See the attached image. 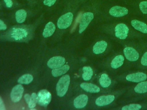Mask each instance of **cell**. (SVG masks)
<instances>
[{"instance_id":"12","label":"cell","mask_w":147,"mask_h":110,"mask_svg":"<svg viewBox=\"0 0 147 110\" xmlns=\"http://www.w3.org/2000/svg\"><path fill=\"white\" fill-rule=\"evenodd\" d=\"M115 99L114 95H106L101 96L98 97L95 100V104L96 105L102 107L105 106L111 103Z\"/></svg>"},{"instance_id":"13","label":"cell","mask_w":147,"mask_h":110,"mask_svg":"<svg viewBox=\"0 0 147 110\" xmlns=\"http://www.w3.org/2000/svg\"><path fill=\"white\" fill-rule=\"evenodd\" d=\"M88 97L86 95L82 94L77 96L74 101V105L76 108H83L87 104Z\"/></svg>"},{"instance_id":"23","label":"cell","mask_w":147,"mask_h":110,"mask_svg":"<svg viewBox=\"0 0 147 110\" xmlns=\"http://www.w3.org/2000/svg\"><path fill=\"white\" fill-rule=\"evenodd\" d=\"M33 80V77L30 74H25L21 76L17 80L19 84H29Z\"/></svg>"},{"instance_id":"31","label":"cell","mask_w":147,"mask_h":110,"mask_svg":"<svg viewBox=\"0 0 147 110\" xmlns=\"http://www.w3.org/2000/svg\"><path fill=\"white\" fill-rule=\"evenodd\" d=\"M0 110H6V107L3 100L0 96Z\"/></svg>"},{"instance_id":"27","label":"cell","mask_w":147,"mask_h":110,"mask_svg":"<svg viewBox=\"0 0 147 110\" xmlns=\"http://www.w3.org/2000/svg\"><path fill=\"white\" fill-rule=\"evenodd\" d=\"M139 7L143 14H147V1L141 2L139 5Z\"/></svg>"},{"instance_id":"20","label":"cell","mask_w":147,"mask_h":110,"mask_svg":"<svg viewBox=\"0 0 147 110\" xmlns=\"http://www.w3.org/2000/svg\"><path fill=\"white\" fill-rule=\"evenodd\" d=\"M99 81L100 85L103 88H107L110 85L111 83V79L106 73H103L102 74H101Z\"/></svg>"},{"instance_id":"10","label":"cell","mask_w":147,"mask_h":110,"mask_svg":"<svg viewBox=\"0 0 147 110\" xmlns=\"http://www.w3.org/2000/svg\"><path fill=\"white\" fill-rule=\"evenodd\" d=\"M128 13V10L126 7L115 6L112 7L109 10V14L115 17H120L126 15Z\"/></svg>"},{"instance_id":"19","label":"cell","mask_w":147,"mask_h":110,"mask_svg":"<svg viewBox=\"0 0 147 110\" xmlns=\"http://www.w3.org/2000/svg\"><path fill=\"white\" fill-rule=\"evenodd\" d=\"M124 62V57L122 55L115 56L111 62L110 65L114 69H117L121 66Z\"/></svg>"},{"instance_id":"24","label":"cell","mask_w":147,"mask_h":110,"mask_svg":"<svg viewBox=\"0 0 147 110\" xmlns=\"http://www.w3.org/2000/svg\"><path fill=\"white\" fill-rule=\"evenodd\" d=\"M134 91L138 93L147 92V81L140 82L134 88Z\"/></svg>"},{"instance_id":"6","label":"cell","mask_w":147,"mask_h":110,"mask_svg":"<svg viewBox=\"0 0 147 110\" xmlns=\"http://www.w3.org/2000/svg\"><path fill=\"white\" fill-rule=\"evenodd\" d=\"M114 30L115 37L121 40H125L127 37L129 28L124 23H121L117 25Z\"/></svg>"},{"instance_id":"33","label":"cell","mask_w":147,"mask_h":110,"mask_svg":"<svg viewBox=\"0 0 147 110\" xmlns=\"http://www.w3.org/2000/svg\"><path fill=\"white\" fill-rule=\"evenodd\" d=\"M5 3H6V6L7 7H11L13 5V2L11 0H4Z\"/></svg>"},{"instance_id":"4","label":"cell","mask_w":147,"mask_h":110,"mask_svg":"<svg viewBox=\"0 0 147 110\" xmlns=\"http://www.w3.org/2000/svg\"><path fill=\"white\" fill-rule=\"evenodd\" d=\"M94 18V14L91 12H86L83 14L79 23V33H82L87 28Z\"/></svg>"},{"instance_id":"9","label":"cell","mask_w":147,"mask_h":110,"mask_svg":"<svg viewBox=\"0 0 147 110\" xmlns=\"http://www.w3.org/2000/svg\"><path fill=\"white\" fill-rule=\"evenodd\" d=\"M123 53L126 59L130 61H136L139 58L138 52L131 47H126L124 48Z\"/></svg>"},{"instance_id":"15","label":"cell","mask_w":147,"mask_h":110,"mask_svg":"<svg viewBox=\"0 0 147 110\" xmlns=\"http://www.w3.org/2000/svg\"><path fill=\"white\" fill-rule=\"evenodd\" d=\"M131 25L138 31L142 33H147V25L145 23L137 19H133L131 21Z\"/></svg>"},{"instance_id":"3","label":"cell","mask_w":147,"mask_h":110,"mask_svg":"<svg viewBox=\"0 0 147 110\" xmlns=\"http://www.w3.org/2000/svg\"><path fill=\"white\" fill-rule=\"evenodd\" d=\"M73 14L72 13H67L61 15L57 20V25L60 29L68 28L72 23L73 19Z\"/></svg>"},{"instance_id":"16","label":"cell","mask_w":147,"mask_h":110,"mask_svg":"<svg viewBox=\"0 0 147 110\" xmlns=\"http://www.w3.org/2000/svg\"><path fill=\"white\" fill-rule=\"evenodd\" d=\"M80 87L85 91L90 93H98L100 91V88L98 86L92 83L82 82L80 84Z\"/></svg>"},{"instance_id":"11","label":"cell","mask_w":147,"mask_h":110,"mask_svg":"<svg viewBox=\"0 0 147 110\" xmlns=\"http://www.w3.org/2000/svg\"><path fill=\"white\" fill-rule=\"evenodd\" d=\"M147 78V76L145 73L142 72H137L131 73L126 76V79L129 81L134 82H140L145 81Z\"/></svg>"},{"instance_id":"18","label":"cell","mask_w":147,"mask_h":110,"mask_svg":"<svg viewBox=\"0 0 147 110\" xmlns=\"http://www.w3.org/2000/svg\"><path fill=\"white\" fill-rule=\"evenodd\" d=\"M69 69V66L67 64L65 65H63V66L56 68V69H53L52 70V75L53 77H59L60 76H61L63 74H64L65 73H66L68 70Z\"/></svg>"},{"instance_id":"29","label":"cell","mask_w":147,"mask_h":110,"mask_svg":"<svg viewBox=\"0 0 147 110\" xmlns=\"http://www.w3.org/2000/svg\"><path fill=\"white\" fill-rule=\"evenodd\" d=\"M56 0H44V5L48 6H51L55 4Z\"/></svg>"},{"instance_id":"17","label":"cell","mask_w":147,"mask_h":110,"mask_svg":"<svg viewBox=\"0 0 147 110\" xmlns=\"http://www.w3.org/2000/svg\"><path fill=\"white\" fill-rule=\"evenodd\" d=\"M55 29L56 27L55 24L52 22H49L46 24L44 29L42 33L43 37L45 38H47L51 36L54 33Z\"/></svg>"},{"instance_id":"5","label":"cell","mask_w":147,"mask_h":110,"mask_svg":"<svg viewBox=\"0 0 147 110\" xmlns=\"http://www.w3.org/2000/svg\"><path fill=\"white\" fill-rule=\"evenodd\" d=\"M24 91V89L21 84L15 85L10 93V99L11 101L14 103L20 101L23 96Z\"/></svg>"},{"instance_id":"1","label":"cell","mask_w":147,"mask_h":110,"mask_svg":"<svg viewBox=\"0 0 147 110\" xmlns=\"http://www.w3.org/2000/svg\"><path fill=\"white\" fill-rule=\"evenodd\" d=\"M70 82V77L68 74L63 76L56 84V93L58 96H64L68 89Z\"/></svg>"},{"instance_id":"32","label":"cell","mask_w":147,"mask_h":110,"mask_svg":"<svg viewBox=\"0 0 147 110\" xmlns=\"http://www.w3.org/2000/svg\"><path fill=\"white\" fill-rule=\"evenodd\" d=\"M24 99H25V101H26V103L28 104L29 103V101H30V100L31 96H30L29 94L26 93V94H25V95H24Z\"/></svg>"},{"instance_id":"21","label":"cell","mask_w":147,"mask_h":110,"mask_svg":"<svg viewBox=\"0 0 147 110\" xmlns=\"http://www.w3.org/2000/svg\"><path fill=\"white\" fill-rule=\"evenodd\" d=\"M93 75L92 69L90 66H85L83 67L82 78L85 81L90 80Z\"/></svg>"},{"instance_id":"2","label":"cell","mask_w":147,"mask_h":110,"mask_svg":"<svg viewBox=\"0 0 147 110\" xmlns=\"http://www.w3.org/2000/svg\"><path fill=\"white\" fill-rule=\"evenodd\" d=\"M37 103L41 107H46L51 102V93L47 89H41L37 93Z\"/></svg>"},{"instance_id":"8","label":"cell","mask_w":147,"mask_h":110,"mask_svg":"<svg viewBox=\"0 0 147 110\" xmlns=\"http://www.w3.org/2000/svg\"><path fill=\"white\" fill-rule=\"evenodd\" d=\"M28 35V32L23 28H13L10 33V37L15 40H21L26 38Z\"/></svg>"},{"instance_id":"30","label":"cell","mask_w":147,"mask_h":110,"mask_svg":"<svg viewBox=\"0 0 147 110\" xmlns=\"http://www.w3.org/2000/svg\"><path fill=\"white\" fill-rule=\"evenodd\" d=\"M7 28L6 25L2 21L1 19H0V30H6Z\"/></svg>"},{"instance_id":"25","label":"cell","mask_w":147,"mask_h":110,"mask_svg":"<svg viewBox=\"0 0 147 110\" xmlns=\"http://www.w3.org/2000/svg\"><path fill=\"white\" fill-rule=\"evenodd\" d=\"M37 103V95H36V93L33 92L31 95L30 100L29 104H28V107L30 109H32V108H34L36 105Z\"/></svg>"},{"instance_id":"7","label":"cell","mask_w":147,"mask_h":110,"mask_svg":"<svg viewBox=\"0 0 147 110\" xmlns=\"http://www.w3.org/2000/svg\"><path fill=\"white\" fill-rule=\"evenodd\" d=\"M65 62V59L61 56H55L51 58L47 62L48 66L51 69H56L59 68Z\"/></svg>"},{"instance_id":"14","label":"cell","mask_w":147,"mask_h":110,"mask_svg":"<svg viewBox=\"0 0 147 110\" xmlns=\"http://www.w3.org/2000/svg\"><path fill=\"white\" fill-rule=\"evenodd\" d=\"M107 43L105 41H100L95 44L92 51L96 54H99L104 52L107 48Z\"/></svg>"},{"instance_id":"22","label":"cell","mask_w":147,"mask_h":110,"mask_svg":"<svg viewBox=\"0 0 147 110\" xmlns=\"http://www.w3.org/2000/svg\"><path fill=\"white\" fill-rule=\"evenodd\" d=\"M26 18V11L24 9H20L16 13V19L18 23H22Z\"/></svg>"},{"instance_id":"26","label":"cell","mask_w":147,"mask_h":110,"mask_svg":"<svg viewBox=\"0 0 147 110\" xmlns=\"http://www.w3.org/2000/svg\"><path fill=\"white\" fill-rule=\"evenodd\" d=\"M141 108V105L138 104H130L122 108V110H138Z\"/></svg>"},{"instance_id":"28","label":"cell","mask_w":147,"mask_h":110,"mask_svg":"<svg viewBox=\"0 0 147 110\" xmlns=\"http://www.w3.org/2000/svg\"><path fill=\"white\" fill-rule=\"evenodd\" d=\"M141 63L144 66H147V52L143 54L141 60Z\"/></svg>"}]
</instances>
